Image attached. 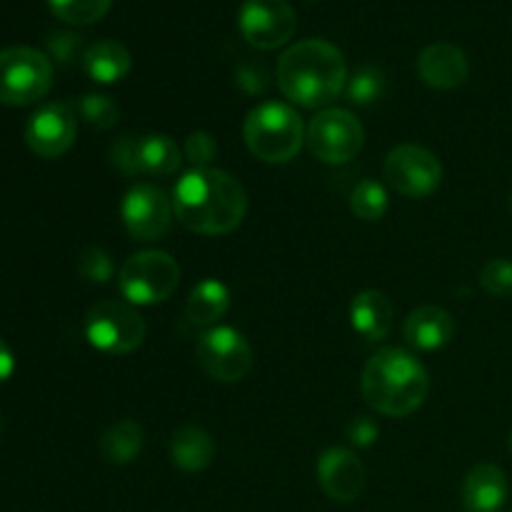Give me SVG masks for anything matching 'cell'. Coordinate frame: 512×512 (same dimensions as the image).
I'll return each mask as SVG.
<instances>
[{
	"label": "cell",
	"mask_w": 512,
	"mask_h": 512,
	"mask_svg": "<svg viewBox=\"0 0 512 512\" xmlns=\"http://www.w3.org/2000/svg\"><path fill=\"white\" fill-rule=\"evenodd\" d=\"M510 213H512V195H510Z\"/></svg>",
	"instance_id": "obj_36"
},
{
	"label": "cell",
	"mask_w": 512,
	"mask_h": 512,
	"mask_svg": "<svg viewBox=\"0 0 512 512\" xmlns=\"http://www.w3.org/2000/svg\"><path fill=\"white\" fill-rule=\"evenodd\" d=\"M230 308V290L220 280H200L185 303V318L198 328H215Z\"/></svg>",
	"instance_id": "obj_21"
},
{
	"label": "cell",
	"mask_w": 512,
	"mask_h": 512,
	"mask_svg": "<svg viewBox=\"0 0 512 512\" xmlns=\"http://www.w3.org/2000/svg\"><path fill=\"white\" fill-rule=\"evenodd\" d=\"M395 320L393 300L383 290H363L350 303V323L368 343H380L390 335Z\"/></svg>",
	"instance_id": "obj_18"
},
{
	"label": "cell",
	"mask_w": 512,
	"mask_h": 512,
	"mask_svg": "<svg viewBox=\"0 0 512 512\" xmlns=\"http://www.w3.org/2000/svg\"><path fill=\"white\" fill-rule=\"evenodd\" d=\"M278 88L290 103L308 110L328 108L348 85V63L338 45L320 38L290 45L278 60Z\"/></svg>",
	"instance_id": "obj_2"
},
{
	"label": "cell",
	"mask_w": 512,
	"mask_h": 512,
	"mask_svg": "<svg viewBox=\"0 0 512 512\" xmlns=\"http://www.w3.org/2000/svg\"><path fill=\"white\" fill-rule=\"evenodd\" d=\"M460 500L468 512H498L508 500V478L503 468L493 463H480L465 475Z\"/></svg>",
	"instance_id": "obj_17"
},
{
	"label": "cell",
	"mask_w": 512,
	"mask_h": 512,
	"mask_svg": "<svg viewBox=\"0 0 512 512\" xmlns=\"http://www.w3.org/2000/svg\"><path fill=\"white\" fill-rule=\"evenodd\" d=\"M75 110L68 103H48L30 115L25 125V143L38 158H60L75 143Z\"/></svg>",
	"instance_id": "obj_13"
},
{
	"label": "cell",
	"mask_w": 512,
	"mask_h": 512,
	"mask_svg": "<svg viewBox=\"0 0 512 512\" xmlns=\"http://www.w3.org/2000/svg\"><path fill=\"white\" fill-rule=\"evenodd\" d=\"M13 368H15V358H13V350L8 348V345L0 340V383H5V380L13 375Z\"/></svg>",
	"instance_id": "obj_35"
},
{
	"label": "cell",
	"mask_w": 512,
	"mask_h": 512,
	"mask_svg": "<svg viewBox=\"0 0 512 512\" xmlns=\"http://www.w3.org/2000/svg\"><path fill=\"white\" fill-rule=\"evenodd\" d=\"M238 78V85L245 90V93H265L268 90V70H265L263 63H243L235 73Z\"/></svg>",
	"instance_id": "obj_32"
},
{
	"label": "cell",
	"mask_w": 512,
	"mask_h": 512,
	"mask_svg": "<svg viewBox=\"0 0 512 512\" xmlns=\"http://www.w3.org/2000/svg\"><path fill=\"white\" fill-rule=\"evenodd\" d=\"M78 270H80V275L88 280V283L103 285L113 278L115 265L103 248H88V250H83V255H80Z\"/></svg>",
	"instance_id": "obj_29"
},
{
	"label": "cell",
	"mask_w": 512,
	"mask_h": 512,
	"mask_svg": "<svg viewBox=\"0 0 512 512\" xmlns=\"http://www.w3.org/2000/svg\"><path fill=\"white\" fill-rule=\"evenodd\" d=\"M48 5L58 20L83 28V25H93L105 18L113 0H48Z\"/></svg>",
	"instance_id": "obj_24"
},
{
	"label": "cell",
	"mask_w": 512,
	"mask_h": 512,
	"mask_svg": "<svg viewBox=\"0 0 512 512\" xmlns=\"http://www.w3.org/2000/svg\"><path fill=\"white\" fill-rule=\"evenodd\" d=\"M110 160L118 170H123L125 175H138L140 163H138V138L133 135H123L113 143L110 148Z\"/></svg>",
	"instance_id": "obj_31"
},
{
	"label": "cell",
	"mask_w": 512,
	"mask_h": 512,
	"mask_svg": "<svg viewBox=\"0 0 512 512\" xmlns=\"http://www.w3.org/2000/svg\"><path fill=\"white\" fill-rule=\"evenodd\" d=\"M173 213L198 235H228L248 213L245 188L225 170L193 168L175 183Z\"/></svg>",
	"instance_id": "obj_1"
},
{
	"label": "cell",
	"mask_w": 512,
	"mask_h": 512,
	"mask_svg": "<svg viewBox=\"0 0 512 512\" xmlns=\"http://www.w3.org/2000/svg\"><path fill=\"white\" fill-rule=\"evenodd\" d=\"M120 215H123L125 230L135 240L155 243V240L165 238L170 225H173V198H168L158 185L138 183L123 198Z\"/></svg>",
	"instance_id": "obj_12"
},
{
	"label": "cell",
	"mask_w": 512,
	"mask_h": 512,
	"mask_svg": "<svg viewBox=\"0 0 512 512\" xmlns=\"http://www.w3.org/2000/svg\"><path fill=\"white\" fill-rule=\"evenodd\" d=\"M510 512H512V510H510Z\"/></svg>",
	"instance_id": "obj_39"
},
{
	"label": "cell",
	"mask_w": 512,
	"mask_h": 512,
	"mask_svg": "<svg viewBox=\"0 0 512 512\" xmlns=\"http://www.w3.org/2000/svg\"><path fill=\"white\" fill-rule=\"evenodd\" d=\"M383 175L395 193L405 198H430L443 183V165L438 155L415 143L393 148L385 158Z\"/></svg>",
	"instance_id": "obj_9"
},
{
	"label": "cell",
	"mask_w": 512,
	"mask_h": 512,
	"mask_svg": "<svg viewBox=\"0 0 512 512\" xmlns=\"http://www.w3.org/2000/svg\"><path fill=\"white\" fill-rule=\"evenodd\" d=\"M510 450H512V435H510Z\"/></svg>",
	"instance_id": "obj_38"
},
{
	"label": "cell",
	"mask_w": 512,
	"mask_h": 512,
	"mask_svg": "<svg viewBox=\"0 0 512 512\" xmlns=\"http://www.w3.org/2000/svg\"><path fill=\"white\" fill-rule=\"evenodd\" d=\"M180 155L178 143L170 135L153 133L138 138V163L140 173L148 175H173L180 168Z\"/></svg>",
	"instance_id": "obj_23"
},
{
	"label": "cell",
	"mask_w": 512,
	"mask_h": 512,
	"mask_svg": "<svg viewBox=\"0 0 512 512\" xmlns=\"http://www.w3.org/2000/svg\"><path fill=\"white\" fill-rule=\"evenodd\" d=\"M245 145L258 160L270 165L290 163L305 143V125L288 103L268 100L253 108L243 125Z\"/></svg>",
	"instance_id": "obj_4"
},
{
	"label": "cell",
	"mask_w": 512,
	"mask_h": 512,
	"mask_svg": "<svg viewBox=\"0 0 512 512\" xmlns=\"http://www.w3.org/2000/svg\"><path fill=\"white\" fill-rule=\"evenodd\" d=\"M348 98L355 105H373L375 100H380L385 90V75L383 70H378L375 65H363V68L355 70L348 78Z\"/></svg>",
	"instance_id": "obj_26"
},
{
	"label": "cell",
	"mask_w": 512,
	"mask_h": 512,
	"mask_svg": "<svg viewBox=\"0 0 512 512\" xmlns=\"http://www.w3.org/2000/svg\"><path fill=\"white\" fill-rule=\"evenodd\" d=\"M420 80L428 88L435 90H455L468 83L470 78V60L458 45L453 43H433L418 55Z\"/></svg>",
	"instance_id": "obj_15"
},
{
	"label": "cell",
	"mask_w": 512,
	"mask_h": 512,
	"mask_svg": "<svg viewBox=\"0 0 512 512\" xmlns=\"http://www.w3.org/2000/svg\"><path fill=\"white\" fill-rule=\"evenodd\" d=\"M403 338L410 348L433 353L455 338V318L438 305H423L405 318Z\"/></svg>",
	"instance_id": "obj_16"
},
{
	"label": "cell",
	"mask_w": 512,
	"mask_h": 512,
	"mask_svg": "<svg viewBox=\"0 0 512 512\" xmlns=\"http://www.w3.org/2000/svg\"><path fill=\"white\" fill-rule=\"evenodd\" d=\"M185 158L193 163V168H210V163L218 158V143L205 130H193L185 138Z\"/></svg>",
	"instance_id": "obj_30"
},
{
	"label": "cell",
	"mask_w": 512,
	"mask_h": 512,
	"mask_svg": "<svg viewBox=\"0 0 512 512\" xmlns=\"http://www.w3.org/2000/svg\"><path fill=\"white\" fill-rule=\"evenodd\" d=\"M360 390L375 413L408 418L428 398L430 378L425 365L408 350L383 348L365 363Z\"/></svg>",
	"instance_id": "obj_3"
},
{
	"label": "cell",
	"mask_w": 512,
	"mask_h": 512,
	"mask_svg": "<svg viewBox=\"0 0 512 512\" xmlns=\"http://www.w3.org/2000/svg\"><path fill=\"white\" fill-rule=\"evenodd\" d=\"M350 210L355 218L368 220V223L380 220L388 210V190L378 180H363L355 185L353 195H350Z\"/></svg>",
	"instance_id": "obj_25"
},
{
	"label": "cell",
	"mask_w": 512,
	"mask_h": 512,
	"mask_svg": "<svg viewBox=\"0 0 512 512\" xmlns=\"http://www.w3.org/2000/svg\"><path fill=\"white\" fill-rule=\"evenodd\" d=\"M198 363L220 383H238L253 368V348L243 333L228 325H215L198 338Z\"/></svg>",
	"instance_id": "obj_10"
},
{
	"label": "cell",
	"mask_w": 512,
	"mask_h": 512,
	"mask_svg": "<svg viewBox=\"0 0 512 512\" xmlns=\"http://www.w3.org/2000/svg\"><path fill=\"white\" fill-rule=\"evenodd\" d=\"M243 38L258 50H275L290 43L298 18L288 0H245L238 13Z\"/></svg>",
	"instance_id": "obj_11"
},
{
	"label": "cell",
	"mask_w": 512,
	"mask_h": 512,
	"mask_svg": "<svg viewBox=\"0 0 512 512\" xmlns=\"http://www.w3.org/2000/svg\"><path fill=\"white\" fill-rule=\"evenodd\" d=\"M215 458V440L200 425H185L170 438V460L183 473H200Z\"/></svg>",
	"instance_id": "obj_19"
},
{
	"label": "cell",
	"mask_w": 512,
	"mask_h": 512,
	"mask_svg": "<svg viewBox=\"0 0 512 512\" xmlns=\"http://www.w3.org/2000/svg\"><path fill=\"white\" fill-rule=\"evenodd\" d=\"M78 110H80V118L85 120L88 125H93V128L98 130H110L118 125L120 120V108L118 103H115L110 95H103V93H88L80 98L78 103Z\"/></svg>",
	"instance_id": "obj_27"
},
{
	"label": "cell",
	"mask_w": 512,
	"mask_h": 512,
	"mask_svg": "<svg viewBox=\"0 0 512 512\" xmlns=\"http://www.w3.org/2000/svg\"><path fill=\"white\" fill-rule=\"evenodd\" d=\"M480 285L493 298H512V260L493 258L480 268Z\"/></svg>",
	"instance_id": "obj_28"
},
{
	"label": "cell",
	"mask_w": 512,
	"mask_h": 512,
	"mask_svg": "<svg viewBox=\"0 0 512 512\" xmlns=\"http://www.w3.org/2000/svg\"><path fill=\"white\" fill-rule=\"evenodd\" d=\"M305 143L320 163L343 165L363 150L365 130L350 110L325 108L310 120L305 130Z\"/></svg>",
	"instance_id": "obj_8"
},
{
	"label": "cell",
	"mask_w": 512,
	"mask_h": 512,
	"mask_svg": "<svg viewBox=\"0 0 512 512\" xmlns=\"http://www.w3.org/2000/svg\"><path fill=\"white\" fill-rule=\"evenodd\" d=\"M180 285V265L163 250H143L120 265L118 288L130 305H158L173 298Z\"/></svg>",
	"instance_id": "obj_5"
},
{
	"label": "cell",
	"mask_w": 512,
	"mask_h": 512,
	"mask_svg": "<svg viewBox=\"0 0 512 512\" xmlns=\"http://www.w3.org/2000/svg\"><path fill=\"white\" fill-rule=\"evenodd\" d=\"M85 338L108 355H130L145 340V320L120 300H100L85 315Z\"/></svg>",
	"instance_id": "obj_7"
},
{
	"label": "cell",
	"mask_w": 512,
	"mask_h": 512,
	"mask_svg": "<svg viewBox=\"0 0 512 512\" xmlns=\"http://www.w3.org/2000/svg\"><path fill=\"white\" fill-rule=\"evenodd\" d=\"M378 435H380L378 423H375L373 418H368V415H358V418L348 425L350 443L358 445V448H368V445H373L375 440H378Z\"/></svg>",
	"instance_id": "obj_34"
},
{
	"label": "cell",
	"mask_w": 512,
	"mask_h": 512,
	"mask_svg": "<svg viewBox=\"0 0 512 512\" xmlns=\"http://www.w3.org/2000/svg\"><path fill=\"white\" fill-rule=\"evenodd\" d=\"M130 65H133L130 50L118 40H98L83 53V68L95 83H118L130 73Z\"/></svg>",
	"instance_id": "obj_20"
},
{
	"label": "cell",
	"mask_w": 512,
	"mask_h": 512,
	"mask_svg": "<svg viewBox=\"0 0 512 512\" xmlns=\"http://www.w3.org/2000/svg\"><path fill=\"white\" fill-rule=\"evenodd\" d=\"M0 430H3V420H0Z\"/></svg>",
	"instance_id": "obj_37"
},
{
	"label": "cell",
	"mask_w": 512,
	"mask_h": 512,
	"mask_svg": "<svg viewBox=\"0 0 512 512\" xmlns=\"http://www.w3.org/2000/svg\"><path fill=\"white\" fill-rule=\"evenodd\" d=\"M80 45H83V40H80V35H75V33H55V35H50V40H48L50 55H53V58L63 65L73 63L75 55L80 53Z\"/></svg>",
	"instance_id": "obj_33"
},
{
	"label": "cell",
	"mask_w": 512,
	"mask_h": 512,
	"mask_svg": "<svg viewBox=\"0 0 512 512\" xmlns=\"http://www.w3.org/2000/svg\"><path fill=\"white\" fill-rule=\"evenodd\" d=\"M318 483L335 503H353L365 490V468L348 448H330L318 460Z\"/></svg>",
	"instance_id": "obj_14"
},
{
	"label": "cell",
	"mask_w": 512,
	"mask_h": 512,
	"mask_svg": "<svg viewBox=\"0 0 512 512\" xmlns=\"http://www.w3.org/2000/svg\"><path fill=\"white\" fill-rule=\"evenodd\" d=\"M98 448L110 465L133 463L143 450V428L130 418L120 420L100 435Z\"/></svg>",
	"instance_id": "obj_22"
},
{
	"label": "cell",
	"mask_w": 512,
	"mask_h": 512,
	"mask_svg": "<svg viewBox=\"0 0 512 512\" xmlns=\"http://www.w3.org/2000/svg\"><path fill=\"white\" fill-rule=\"evenodd\" d=\"M53 88V63L40 50L10 45L0 50V103L23 108L38 103Z\"/></svg>",
	"instance_id": "obj_6"
}]
</instances>
